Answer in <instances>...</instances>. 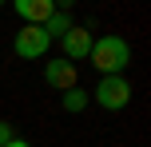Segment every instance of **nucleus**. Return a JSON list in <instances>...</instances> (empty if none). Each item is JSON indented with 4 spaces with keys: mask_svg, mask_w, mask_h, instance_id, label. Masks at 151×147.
Masks as SVG:
<instances>
[{
    "mask_svg": "<svg viewBox=\"0 0 151 147\" xmlns=\"http://www.w3.org/2000/svg\"><path fill=\"white\" fill-rule=\"evenodd\" d=\"M44 32H48V40H64V36L72 32V16L64 12V8H56V12L44 20Z\"/></svg>",
    "mask_w": 151,
    "mask_h": 147,
    "instance_id": "nucleus-7",
    "label": "nucleus"
},
{
    "mask_svg": "<svg viewBox=\"0 0 151 147\" xmlns=\"http://www.w3.org/2000/svg\"><path fill=\"white\" fill-rule=\"evenodd\" d=\"M60 100H64V111H72V115H76V111H83V108H88V92H83L80 84H76V87H68V92H64Z\"/></svg>",
    "mask_w": 151,
    "mask_h": 147,
    "instance_id": "nucleus-8",
    "label": "nucleus"
},
{
    "mask_svg": "<svg viewBox=\"0 0 151 147\" xmlns=\"http://www.w3.org/2000/svg\"><path fill=\"white\" fill-rule=\"evenodd\" d=\"M48 32L40 28V24H24L20 32H16V40H12V52L20 56V60H40V56L48 52Z\"/></svg>",
    "mask_w": 151,
    "mask_h": 147,
    "instance_id": "nucleus-3",
    "label": "nucleus"
},
{
    "mask_svg": "<svg viewBox=\"0 0 151 147\" xmlns=\"http://www.w3.org/2000/svg\"><path fill=\"white\" fill-rule=\"evenodd\" d=\"M96 103L107 108V111H123V108L131 103V84H127V76H104L99 87H96Z\"/></svg>",
    "mask_w": 151,
    "mask_h": 147,
    "instance_id": "nucleus-2",
    "label": "nucleus"
},
{
    "mask_svg": "<svg viewBox=\"0 0 151 147\" xmlns=\"http://www.w3.org/2000/svg\"><path fill=\"white\" fill-rule=\"evenodd\" d=\"M88 60L96 64L104 76H123V72H127V64H131V44H127L123 36H115V32H107V36L91 40Z\"/></svg>",
    "mask_w": 151,
    "mask_h": 147,
    "instance_id": "nucleus-1",
    "label": "nucleus"
},
{
    "mask_svg": "<svg viewBox=\"0 0 151 147\" xmlns=\"http://www.w3.org/2000/svg\"><path fill=\"white\" fill-rule=\"evenodd\" d=\"M16 12H20L24 24H40V28H44V20L56 12V4L52 0H16Z\"/></svg>",
    "mask_w": 151,
    "mask_h": 147,
    "instance_id": "nucleus-6",
    "label": "nucleus"
},
{
    "mask_svg": "<svg viewBox=\"0 0 151 147\" xmlns=\"http://www.w3.org/2000/svg\"><path fill=\"white\" fill-rule=\"evenodd\" d=\"M12 139H16V135H12V123H8V119H0V147L12 143Z\"/></svg>",
    "mask_w": 151,
    "mask_h": 147,
    "instance_id": "nucleus-9",
    "label": "nucleus"
},
{
    "mask_svg": "<svg viewBox=\"0 0 151 147\" xmlns=\"http://www.w3.org/2000/svg\"><path fill=\"white\" fill-rule=\"evenodd\" d=\"M44 84L48 87H56V92H68V87H76V64H68V60H52L44 68Z\"/></svg>",
    "mask_w": 151,
    "mask_h": 147,
    "instance_id": "nucleus-5",
    "label": "nucleus"
},
{
    "mask_svg": "<svg viewBox=\"0 0 151 147\" xmlns=\"http://www.w3.org/2000/svg\"><path fill=\"white\" fill-rule=\"evenodd\" d=\"M60 44H64L68 64H72V60H88V52H91V32H88V28H80V24H72V32L60 40ZM64 56H60V60H64Z\"/></svg>",
    "mask_w": 151,
    "mask_h": 147,
    "instance_id": "nucleus-4",
    "label": "nucleus"
},
{
    "mask_svg": "<svg viewBox=\"0 0 151 147\" xmlns=\"http://www.w3.org/2000/svg\"><path fill=\"white\" fill-rule=\"evenodd\" d=\"M4 147H32V143H24V139H12V143H4Z\"/></svg>",
    "mask_w": 151,
    "mask_h": 147,
    "instance_id": "nucleus-10",
    "label": "nucleus"
}]
</instances>
